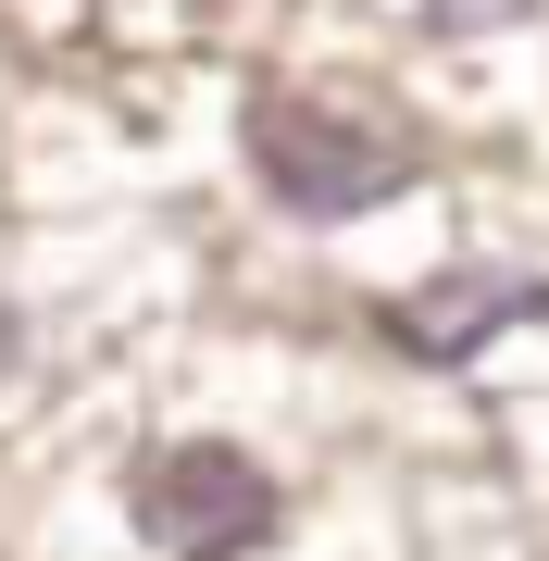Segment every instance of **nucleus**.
I'll use <instances>...</instances> for the list:
<instances>
[{
    "instance_id": "obj_1",
    "label": "nucleus",
    "mask_w": 549,
    "mask_h": 561,
    "mask_svg": "<svg viewBox=\"0 0 549 561\" xmlns=\"http://www.w3.org/2000/svg\"><path fill=\"white\" fill-rule=\"evenodd\" d=\"M250 162H263V187L287 213L338 225V213H375L425 150H412L387 113L338 101V88H263V101H250Z\"/></svg>"
},
{
    "instance_id": "obj_2",
    "label": "nucleus",
    "mask_w": 549,
    "mask_h": 561,
    "mask_svg": "<svg viewBox=\"0 0 549 561\" xmlns=\"http://www.w3.org/2000/svg\"><path fill=\"white\" fill-rule=\"evenodd\" d=\"M138 537L163 561H250L275 537V474L225 437H187V449H150L138 461Z\"/></svg>"
},
{
    "instance_id": "obj_3",
    "label": "nucleus",
    "mask_w": 549,
    "mask_h": 561,
    "mask_svg": "<svg viewBox=\"0 0 549 561\" xmlns=\"http://www.w3.org/2000/svg\"><path fill=\"white\" fill-rule=\"evenodd\" d=\"M537 312H549V275H449V287H425L400 312V337L412 350H462L474 324H537Z\"/></svg>"
},
{
    "instance_id": "obj_4",
    "label": "nucleus",
    "mask_w": 549,
    "mask_h": 561,
    "mask_svg": "<svg viewBox=\"0 0 549 561\" xmlns=\"http://www.w3.org/2000/svg\"><path fill=\"white\" fill-rule=\"evenodd\" d=\"M525 0H437V25H512Z\"/></svg>"
}]
</instances>
